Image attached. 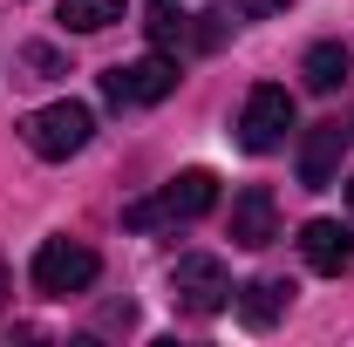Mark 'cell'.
<instances>
[{
  "label": "cell",
  "mask_w": 354,
  "mask_h": 347,
  "mask_svg": "<svg viewBox=\"0 0 354 347\" xmlns=\"http://www.w3.org/2000/svg\"><path fill=\"white\" fill-rule=\"evenodd\" d=\"M348 130H354V123H348Z\"/></svg>",
  "instance_id": "e0dca14e"
},
{
  "label": "cell",
  "mask_w": 354,
  "mask_h": 347,
  "mask_svg": "<svg viewBox=\"0 0 354 347\" xmlns=\"http://www.w3.org/2000/svg\"><path fill=\"white\" fill-rule=\"evenodd\" d=\"M171 300L184 306V313H198V320L225 313V306H232V272H225V259H212V252H184V259L171 265Z\"/></svg>",
  "instance_id": "8992f818"
},
{
  "label": "cell",
  "mask_w": 354,
  "mask_h": 347,
  "mask_svg": "<svg viewBox=\"0 0 354 347\" xmlns=\"http://www.w3.org/2000/svg\"><path fill=\"white\" fill-rule=\"evenodd\" d=\"M171 88H177V62L164 55V48L102 68V102H109V109H150V102H164Z\"/></svg>",
  "instance_id": "277c9868"
},
{
  "label": "cell",
  "mask_w": 354,
  "mask_h": 347,
  "mask_svg": "<svg viewBox=\"0 0 354 347\" xmlns=\"http://www.w3.org/2000/svg\"><path fill=\"white\" fill-rule=\"evenodd\" d=\"M232 306H239L245 327H272V320L293 306V286H286V279H245V286H232Z\"/></svg>",
  "instance_id": "30bf717a"
},
{
  "label": "cell",
  "mask_w": 354,
  "mask_h": 347,
  "mask_svg": "<svg viewBox=\"0 0 354 347\" xmlns=\"http://www.w3.org/2000/svg\"><path fill=\"white\" fill-rule=\"evenodd\" d=\"M232 14H245V21H259V14H286L293 0H225Z\"/></svg>",
  "instance_id": "5bb4252c"
},
{
  "label": "cell",
  "mask_w": 354,
  "mask_h": 347,
  "mask_svg": "<svg viewBox=\"0 0 354 347\" xmlns=\"http://www.w3.org/2000/svg\"><path fill=\"white\" fill-rule=\"evenodd\" d=\"M300 259H307L313 272H327V279H341L354 265V232L341 218H307V225H300Z\"/></svg>",
  "instance_id": "52a82bcc"
},
{
  "label": "cell",
  "mask_w": 354,
  "mask_h": 347,
  "mask_svg": "<svg viewBox=\"0 0 354 347\" xmlns=\"http://www.w3.org/2000/svg\"><path fill=\"white\" fill-rule=\"evenodd\" d=\"M286 136H293V95L279 82H259L239 109V150L272 157V150H286Z\"/></svg>",
  "instance_id": "5b68a950"
},
{
  "label": "cell",
  "mask_w": 354,
  "mask_h": 347,
  "mask_svg": "<svg viewBox=\"0 0 354 347\" xmlns=\"http://www.w3.org/2000/svg\"><path fill=\"white\" fill-rule=\"evenodd\" d=\"M341 157H348V130H341V123H313V130L300 136V164H293V171H300L307 191H327V184L341 177Z\"/></svg>",
  "instance_id": "ba28073f"
},
{
  "label": "cell",
  "mask_w": 354,
  "mask_h": 347,
  "mask_svg": "<svg viewBox=\"0 0 354 347\" xmlns=\"http://www.w3.org/2000/svg\"><path fill=\"white\" fill-rule=\"evenodd\" d=\"M218 205V177L212 171H184V177H171L157 198H136L130 212H123V225L130 232H157V225H191V218H205Z\"/></svg>",
  "instance_id": "6da1fadb"
},
{
  "label": "cell",
  "mask_w": 354,
  "mask_h": 347,
  "mask_svg": "<svg viewBox=\"0 0 354 347\" xmlns=\"http://www.w3.org/2000/svg\"><path fill=\"white\" fill-rule=\"evenodd\" d=\"M88 136H95V109L88 102H48V109H35L21 123V143L41 164H68L75 150H88Z\"/></svg>",
  "instance_id": "7a4b0ae2"
},
{
  "label": "cell",
  "mask_w": 354,
  "mask_h": 347,
  "mask_svg": "<svg viewBox=\"0 0 354 347\" xmlns=\"http://www.w3.org/2000/svg\"><path fill=\"white\" fill-rule=\"evenodd\" d=\"M7 293H14V286H7V265H0V306H7Z\"/></svg>",
  "instance_id": "9a60e30c"
},
{
  "label": "cell",
  "mask_w": 354,
  "mask_h": 347,
  "mask_svg": "<svg viewBox=\"0 0 354 347\" xmlns=\"http://www.w3.org/2000/svg\"><path fill=\"white\" fill-rule=\"evenodd\" d=\"M348 212H354V177H348Z\"/></svg>",
  "instance_id": "2e32d148"
},
{
  "label": "cell",
  "mask_w": 354,
  "mask_h": 347,
  "mask_svg": "<svg viewBox=\"0 0 354 347\" xmlns=\"http://www.w3.org/2000/svg\"><path fill=\"white\" fill-rule=\"evenodd\" d=\"M123 7L130 0H62V28L68 35H102V28L123 21Z\"/></svg>",
  "instance_id": "7c38bea8"
},
{
  "label": "cell",
  "mask_w": 354,
  "mask_h": 347,
  "mask_svg": "<svg viewBox=\"0 0 354 347\" xmlns=\"http://www.w3.org/2000/svg\"><path fill=\"white\" fill-rule=\"evenodd\" d=\"M279 238V205H272V191L266 184H245L239 198H232V245H245V252H259Z\"/></svg>",
  "instance_id": "9c48e42d"
},
{
  "label": "cell",
  "mask_w": 354,
  "mask_h": 347,
  "mask_svg": "<svg viewBox=\"0 0 354 347\" xmlns=\"http://www.w3.org/2000/svg\"><path fill=\"white\" fill-rule=\"evenodd\" d=\"M21 68H28L35 82H55V75H68V55L48 48V41H28V48H21Z\"/></svg>",
  "instance_id": "4fadbf2b"
},
{
  "label": "cell",
  "mask_w": 354,
  "mask_h": 347,
  "mask_svg": "<svg viewBox=\"0 0 354 347\" xmlns=\"http://www.w3.org/2000/svg\"><path fill=\"white\" fill-rule=\"evenodd\" d=\"M95 272H102V259L88 252L82 238H41L35 245V265H28V279H35L41 300H75V293L95 286Z\"/></svg>",
  "instance_id": "3957f363"
},
{
  "label": "cell",
  "mask_w": 354,
  "mask_h": 347,
  "mask_svg": "<svg viewBox=\"0 0 354 347\" xmlns=\"http://www.w3.org/2000/svg\"><path fill=\"white\" fill-rule=\"evenodd\" d=\"M300 82H307L313 95H334V88L348 82V48L341 41H313L307 55H300Z\"/></svg>",
  "instance_id": "8fae6325"
}]
</instances>
